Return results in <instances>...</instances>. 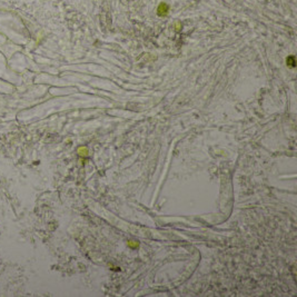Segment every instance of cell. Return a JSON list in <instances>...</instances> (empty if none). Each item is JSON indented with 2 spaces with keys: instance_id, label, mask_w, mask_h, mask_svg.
Masks as SVG:
<instances>
[{
  "instance_id": "6da1fadb",
  "label": "cell",
  "mask_w": 297,
  "mask_h": 297,
  "mask_svg": "<svg viewBox=\"0 0 297 297\" xmlns=\"http://www.w3.org/2000/svg\"><path fill=\"white\" fill-rule=\"evenodd\" d=\"M168 10H169V7H168L167 3L161 2L159 5V7H158L157 12H158V15H159V16H166L168 13Z\"/></svg>"
},
{
  "instance_id": "7a4b0ae2",
  "label": "cell",
  "mask_w": 297,
  "mask_h": 297,
  "mask_svg": "<svg viewBox=\"0 0 297 297\" xmlns=\"http://www.w3.org/2000/svg\"><path fill=\"white\" fill-rule=\"evenodd\" d=\"M286 61H287V66H290V67H295V58L293 56H290V57H288V58L286 59Z\"/></svg>"
}]
</instances>
